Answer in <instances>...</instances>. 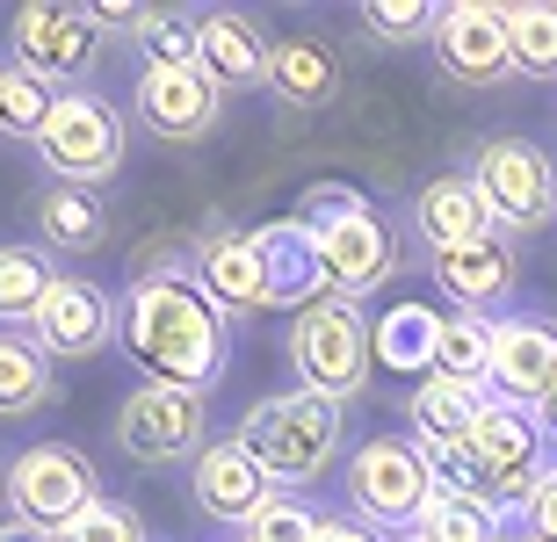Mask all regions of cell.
Here are the masks:
<instances>
[{"label": "cell", "instance_id": "26", "mask_svg": "<svg viewBox=\"0 0 557 542\" xmlns=\"http://www.w3.org/2000/svg\"><path fill=\"white\" fill-rule=\"evenodd\" d=\"M434 376L449 383H493V318L478 312H442V333H434Z\"/></svg>", "mask_w": 557, "mask_h": 542}, {"label": "cell", "instance_id": "42", "mask_svg": "<svg viewBox=\"0 0 557 542\" xmlns=\"http://www.w3.org/2000/svg\"><path fill=\"white\" fill-rule=\"evenodd\" d=\"M499 542H529V535H499Z\"/></svg>", "mask_w": 557, "mask_h": 542}, {"label": "cell", "instance_id": "33", "mask_svg": "<svg viewBox=\"0 0 557 542\" xmlns=\"http://www.w3.org/2000/svg\"><path fill=\"white\" fill-rule=\"evenodd\" d=\"M319 528H326V521H319L297 492H275V500L239 528V542H319Z\"/></svg>", "mask_w": 557, "mask_h": 542}, {"label": "cell", "instance_id": "35", "mask_svg": "<svg viewBox=\"0 0 557 542\" xmlns=\"http://www.w3.org/2000/svg\"><path fill=\"white\" fill-rule=\"evenodd\" d=\"M59 542H145V521L131 514L124 500H95V506H87V514L65 528Z\"/></svg>", "mask_w": 557, "mask_h": 542}, {"label": "cell", "instance_id": "10", "mask_svg": "<svg viewBox=\"0 0 557 542\" xmlns=\"http://www.w3.org/2000/svg\"><path fill=\"white\" fill-rule=\"evenodd\" d=\"M428 492H434L428 456H420L406 434H370V441L348 456V500H355V514H362V521H376V528L413 535Z\"/></svg>", "mask_w": 557, "mask_h": 542}, {"label": "cell", "instance_id": "28", "mask_svg": "<svg viewBox=\"0 0 557 542\" xmlns=\"http://www.w3.org/2000/svg\"><path fill=\"white\" fill-rule=\"evenodd\" d=\"M434 333H442V312H428V304H392V312L376 318V362L384 369H406L434 376Z\"/></svg>", "mask_w": 557, "mask_h": 542}, {"label": "cell", "instance_id": "18", "mask_svg": "<svg viewBox=\"0 0 557 542\" xmlns=\"http://www.w3.org/2000/svg\"><path fill=\"white\" fill-rule=\"evenodd\" d=\"M269 51L261 22L239 15V8H203L196 15V65H203L218 87H269Z\"/></svg>", "mask_w": 557, "mask_h": 542}, {"label": "cell", "instance_id": "36", "mask_svg": "<svg viewBox=\"0 0 557 542\" xmlns=\"http://www.w3.org/2000/svg\"><path fill=\"white\" fill-rule=\"evenodd\" d=\"M521 521H529V542H557V463H550V470H543L536 500L521 506Z\"/></svg>", "mask_w": 557, "mask_h": 542}, {"label": "cell", "instance_id": "41", "mask_svg": "<svg viewBox=\"0 0 557 542\" xmlns=\"http://www.w3.org/2000/svg\"><path fill=\"white\" fill-rule=\"evenodd\" d=\"M0 500H8V470H0Z\"/></svg>", "mask_w": 557, "mask_h": 542}, {"label": "cell", "instance_id": "13", "mask_svg": "<svg viewBox=\"0 0 557 542\" xmlns=\"http://www.w3.org/2000/svg\"><path fill=\"white\" fill-rule=\"evenodd\" d=\"M95 37H102V29H95V15H87V8L37 0V8H22V15H15V65L65 94V87L95 65Z\"/></svg>", "mask_w": 557, "mask_h": 542}, {"label": "cell", "instance_id": "12", "mask_svg": "<svg viewBox=\"0 0 557 542\" xmlns=\"http://www.w3.org/2000/svg\"><path fill=\"white\" fill-rule=\"evenodd\" d=\"M434 65L456 87H499L515 80V43H507V8L493 0H449L434 22Z\"/></svg>", "mask_w": 557, "mask_h": 542}, {"label": "cell", "instance_id": "40", "mask_svg": "<svg viewBox=\"0 0 557 542\" xmlns=\"http://www.w3.org/2000/svg\"><path fill=\"white\" fill-rule=\"evenodd\" d=\"M536 413H543V434H550V441H557V383H550V398H543Z\"/></svg>", "mask_w": 557, "mask_h": 542}, {"label": "cell", "instance_id": "9", "mask_svg": "<svg viewBox=\"0 0 557 542\" xmlns=\"http://www.w3.org/2000/svg\"><path fill=\"white\" fill-rule=\"evenodd\" d=\"M95 500H102L95 463L73 441H37V449H22L8 463V506H15V521L44 528V535H65Z\"/></svg>", "mask_w": 557, "mask_h": 542}, {"label": "cell", "instance_id": "21", "mask_svg": "<svg viewBox=\"0 0 557 542\" xmlns=\"http://www.w3.org/2000/svg\"><path fill=\"white\" fill-rule=\"evenodd\" d=\"M188 275L203 282V297L225 318L269 312V297H261V261H253V239H247V231H210L203 247H196V268H188Z\"/></svg>", "mask_w": 557, "mask_h": 542}, {"label": "cell", "instance_id": "30", "mask_svg": "<svg viewBox=\"0 0 557 542\" xmlns=\"http://www.w3.org/2000/svg\"><path fill=\"white\" fill-rule=\"evenodd\" d=\"M51 87L37 80V73H22L15 59L0 65V138H15V146H37L44 124H51Z\"/></svg>", "mask_w": 557, "mask_h": 542}, {"label": "cell", "instance_id": "39", "mask_svg": "<svg viewBox=\"0 0 557 542\" xmlns=\"http://www.w3.org/2000/svg\"><path fill=\"white\" fill-rule=\"evenodd\" d=\"M0 542H59V535H44V528H29V521H0Z\"/></svg>", "mask_w": 557, "mask_h": 542}, {"label": "cell", "instance_id": "16", "mask_svg": "<svg viewBox=\"0 0 557 542\" xmlns=\"http://www.w3.org/2000/svg\"><path fill=\"white\" fill-rule=\"evenodd\" d=\"M557 383V326L529 312L493 318V391L515 405H543Z\"/></svg>", "mask_w": 557, "mask_h": 542}, {"label": "cell", "instance_id": "38", "mask_svg": "<svg viewBox=\"0 0 557 542\" xmlns=\"http://www.w3.org/2000/svg\"><path fill=\"white\" fill-rule=\"evenodd\" d=\"M319 542H376V535L362 521H326V528H319Z\"/></svg>", "mask_w": 557, "mask_h": 542}, {"label": "cell", "instance_id": "20", "mask_svg": "<svg viewBox=\"0 0 557 542\" xmlns=\"http://www.w3.org/2000/svg\"><path fill=\"white\" fill-rule=\"evenodd\" d=\"M413 231H420L428 253H456V247L493 239V210L471 188V174H442V181H428L413 196Z\"/></svg>", "mask_w": 557, "mask_h": 542}, {"label": "cell", "instance_id": "37", "mask_svg": "<svg viewBox=\"0 0 557 542\" xmlns=\"http://www.w3.org/2000/svg\"><path fill=\"white\" fill-rule=\"evenodd\" d=\"M87 15H95V29H138V37H145L152 8H138V0H95Z\"/></svg>", "mask_w": 557, "mask_h": 542}, {"label": "cell", "instance_id": "27", "mask_svg": "<svg viewBox=\"0 0 557 542\" xmlns=\"http://www.w3.org/2000/svg\"><path fill=\"white\" fill-rule=\"evenodd\" d=\"M51 405V355L29 333H0V419H29Z\"/></svg>", "mask_w": 557, "mask_h": 542}, {"label": "cell", "instance_id": "5", "mask_svg": "<svg viewBox=\"0 0 557 542\" xmlns=\"http://www.w3.org/2000/svg\"><path fill=\"white\" fill-rule=\"evenodd\" d=\"M289 369L297 383L333 405L370 391V369H376V326L362 318V304L348 297H319L311 312L289 318Z\"/></svg>", "mask_w": 557, "mask_h": 542}, {"label": "cell", "instance_id": "6", "mask_svg": "<svg viewBox=\"0 0 557 542\" xmlns=\"http://www.w3.org/2000/svg\"><path fill=\"white\" fill-rule=\"evenodd\" d=\"M471 188L493 210V231L507 239H529L557 217V160L536 146V138H485L471 160Z\"/></svg>", "mask_w": 557, "mask_h": 542}, {"label": "cell", "instance_id": "32", "mask_svg": "<svg viewBox=\"0 0 557 542\" xmlns=\"http://www.w3.org/2000/svg\"><path fill=\"white\" fill-rule=\"evenodd\" d=\"M434 22H442V8L434 0H370L362 8V29H370L376 43H434Z\"/></svg>", "mask_w": 557, "mask_h": 542}, {"label": "cell", "instance_id": "23", "mask_svg": "<svg viewBox=\"0 0 557 542\" xmlns=\"http://www.w3.org/2000/svg\"><path fill=\"white\" fill-rule=\"evenodd\" d=\"M37 239H44V253H95V247L109 239L102 196H95V188L51 181V188L37 196Z\"/></svg>", "mask_w": 557, "mask_h": 542}, {"label": "cell", "instance_id": "3", "mask_svg": "<svg viewBox=\"0 0 557 542\" xmlns=\"http://www.w3.org/2000/svg\"><path fill=\"white\" fill-rule=\"evenodd\" d=\"M297 217H305L311 247H319V268H326L333 297L362 304V297H376L398 275V239H392V225H384V217H376V203H362L355 188H341V181L305 188Z\"/></svg>", "mask_w": 557, "mask_h": 542}, {"label": "cell", "instance_id": "25", "mask_svg": "<svg viewBox=\"0 0 557 542\" xmlns=\"http://www.w3.org/2000/svg\"><path fill=\"white\" fill-rule=\"evenodd\" d=\"M51 290H59V268L44 247H0V333H29Z\"/></svg>", "mask_w": 557, "mask_h": 542}, {"label": "cell", "instance_id": "2", "mask_svg": "<svg viewBox=\"0 0 557 542\" xmlns=\"http://www.w3.org/2000/svg\"><path fill=\"white\" fill-rule=\"evenodd\" d=\"M239 449H247L261 470H269L275 492H297V484L326 478V463L341 456V441H348V405H333V398L319 391H275L261 398V405H247V419H239Z\"/></svg>", "mask_w": 557, "mask_h": 542}, {"label": "cell", "instance_id": "11", "mask_svg": "<svg viewBox=\"0 0 557 542\" xmlns=\"http://www.w3.org/2000/svg\"><path fill=\"white\" fill-rule=\"evenodd\" d=\"M131 109L138 124L166 146H188V138H210L218 116H225V87L210 80L203 65H138V87H131Z\"/></svg>", "mask_w": 557, "mask_h": 542}, {"label": "cell", "instance_id": "31", "mask_svg": "<svg viewBox=\"0 0 557 542\" xmlns=\"http://www.w3.org/2000/svg\"><path fill=\"white\" fill-rule=\"evenodd\" d=\"M413 535H420V542H499L507 528H499L493 506L456 500V492H428V506H420Z\"/></svg>", "mask_w": 557, "mask_h": 542}, {"label": "cell", "instance_id": "43", "mask_svg": "<svg viewBox=\"0 0 557 542\" xmlns=\"http://www.w3.org/2000/svg\"><path fill=\"white\" fill-rule=\"evenodd\" d=\"M392 542H420V535H392Z\"/></svg>", "mask_w": 557, "mask_h": 542}, {"label": "cell", "instance_id": "24", "mask_svg": "<svg viewBox=\"0 0 557 542\" xmlns=\"http://www.w3.org/2000/svg\"><path fill=\"white\" fill-rule=\"evenodd\" d=\"M269 87L289 109H326L341 94V59H333L319 37H289L269 51Z\"/></svg>", "mask_w": 557, "mask_h": 542}, {"label": "cell", "instance_id": "4", "mask_svg": "<svg viewBox=\"0 0 557 542\" xmlns=\"http://www.w3.org/2000/svg\"><path fill=\"white\" fill-rule=\"evenodd\" d=\"M550 434H543V413L536 405H515V398H485V413H478L471 441H463V456H471V478H478V500L493 506L499 521L521 514V506L536 500L543 470H550Z\"/></svg>", "mask_w": 557, "mask_h": 542}, {"label": "cell", "instance_id": "1", "mask_svg": "<svg viewBox=\"0 0 557 542\" xmlns=\"http://www.w3.org/2000/svg\"><path fill=\"white\" fill-rule=\"evenodd\" d=\"M116 318V348H131L152 383H182V391H210L232 362L225 312L203 297V282L188 268H145L124 297Z\"/></svg>", "mask_w": 557, "mask_h": 542}, {"label": "cell", "instance_id": "7", "mask_svg": "<svg viewBox=\"0 0 557 542\" xmlns=\"http://www.w3.org/2000/svg\"><path fill=\"white\" fill-rule=\"evenodd\" d=\"M37 160L65 188H102L124 167V109H109L95 87H65L37 138Z\"/></svg>", "mask_w": 557, "mask_h": 542}, {"label": "cell", "instance_id": "14", "mask_svg": "<svg viewBox=\"0 0 557 542\" xmlns=\"http://www.w3.org/2000/svg\"><path fill=\"white\" fill-rule=\"evenodd\" d=\"M116 318H124V304H116L102 282L59 275V290L44 297V312H37V326H29V340H37L51 362H87V355H102L109 340H116Z\"/></svg>", "mask_w": 557, "mask_h": 542}, {"label": "cell", "instance_id": "15", "mask_svg": "<svg viewBox=\"0 0 557 542\" xmlns=\"http://www.w3.org/2000/svg\"><path fill=\"white\" fill-rule=\"evenodd\" d=\"M247 239H253V261H261V297H269V312L297 318V312H311L319 297H333L305 217H269V225H253Z\"/></svg>", "mask_w": 557, "mask_h": 542}, {"label": "cell", "instance_id": "19", "mask_svg": "<svg viewBox=\"0 0 557 542\" xmlns=\"http://www.w3.org/2000/svg\"><path fill=\"white\" fill-rule=\"evenodd\" d=\"M428 268L434 282L456 297V312H478V318H493L507 297H515V247L507 239H478V247H456V253H428Z\"/></svg>", "mask_w": 557, "mask_h": 542}, {"label": "cell", "instance_id": "29", "mask_svg": "<svg viewBox=\"0 0 557 542\" xmlns=\"http://www.w3.org/2000/svg\"><path fill=\"white\" fill-rule=\"evenodd\" d=\"M507 43H515L521 80H557V0H515L507 8Z\"/></svg>", "mask_w": 557, "mask_h": 542}, {"label": "cell", "instance_id": "17", "mask_svg": "<svg viewBox=\"0 0 557 542\" xmlns=\"http://www.w3.org/2000/svg\"><path fill=\"white\" fill-rule=\"evenodd\" d=\"M188 484H196V506H203L210 521H225V528H247L253 514L275 500L269 470H261V463H253L232 434L210 441L203 456H196V478H188Z\"/></svg>", "mask_w": 557, "mask_h": 542}, {"label": "cell", "instance_id": "34", "mask_svg": "<svg viewBox=\"0 0 557 542\" xmlns=\"http://www.w3.org/2000/svg\"><path fill=\"white\" fill-rule=\"evenodd\" d=\"M145 51H152V65H196V15L188 8H152Z\"/></svg>", "mask_w": 557, "mask_h": 542}, {"label": "cell", "instance_id": "22", "mask_svg": "<svg viewBox=\"0 0 557 542\" xmlns=\"http://www.w3.org/2000/svg\"><path fill=\"white\" fill-rule=\"evenodd\" d=\"M485 413V391L478 383H449V376H420L413 398H406V427H413L420 449H463Z\"/></svg>", "mask_w": 557, "mask_h": 542}, {"label": "cell", "instance_id": "8", "mask_svg": "<svg viewBox=\"0 0 557 542\" xmlns=\"http://www.w3.org/2000/svg\"><path fill=\"white\" fill-rule=\"evenodd\" d=\"M116 449L145 470L182 456H203L210 449V398L182 391V383H138V391L116 405Z\"/></svg>", "mask_w": 557, "mask_h": 542}]
</instances>
